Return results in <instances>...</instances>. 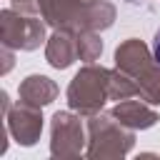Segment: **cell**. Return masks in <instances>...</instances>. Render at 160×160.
<instances>
[{
  "label": "cell",
  "instance_id": "obj_1",
  "mask_svg": "<svg viewBox=\"0 0 160 160\" xmlns=\"http://www.w3.org/2000/svg\"><path fill=\"white\" fill-rule=\"evenodd\" d=\"M38 10L55 30H105L115 20V8L108 0H40Z\"/></svg>",
  "mask_w": 160,
  "mask_h": 160
},
{
  "label": "cell",
  "instance_id": "obj_2",
  "mask_svg": "<svg viewBox=\"0 0 160 160\" xmlns=\"http://www.w3.org/2000/svg\"><path fill=\"white\" fill-rule=\"evenodd\" d=\"M115 65L138 85L140 95L148 102H160V62L155 60V55L148 52V48L140 40H125L115 50Z\"/></svg>",
  "mask_w": 160,
  "mask_h": 160
},
{
  "label": "cell",
  "instance_id": "obj_3",
  "mask_svg": "<svg viewBox=\"0 0 160 160\" xmlns=\"http://www.w3.org/2000/svg\"><path fill=\"white\" fill-rule=\"evenodd\" d=\"M105 100H112V70L85 65L68 88V102L82 115H95Z\"/></svg>",
  "mask_w": 160,
  "mask_h": 160
},
{
  "label": "cell",
  "instance_id": "obj_4",
  "mask_svg": "<svg viewBox=\"0 0 160 160\" xmlns=\"http://www.w3.org/2000/svg\"><path fill=\"white\" fill-rule=\"evenodd\" d=\"M90 130V158H122L132 148V128L125 130V125L110 112V115H92L88 122Z\"/></svg>",
  "mask_w": 160,
  "mask_h": 160
},
{
  "label": "cell",
  "instance_id": "obj_5",
  "mask_svg": "<svg viewBox=\"0 0 160 160\" xmlns=\"http://www.w3.org/2000/svg\"><path fill=\"white\" fill-rule=\"evenodd\" d=\"M0 40L2 48H18V50H35L45 40V25L32 18L22 15L12 8L0 12Z\"/></svg>",
  "mask_w": 160,
  "mask_h": 160
},
{
  "label": "cell",
  "instance_id": "obj_6",
  "mask_svg": "<svg viewBox=\"0 0 160 160\" xmlns=\"http://www.w3.org/2000/svg\"><path fill=\"white\" fill-rule=\"evenodd\" d=\"M82 125L80 118L72 112H55L52 115V142L50 152L55 158H72L82 150Z\"/></svg>",
  "mask_w": 160,
  "mask_h": 160
},
{
  "label": "cell",
  "instance_id": "obj_7",
  "mask_svg": "<svg viewBox=\"0 0 160 160\" xmlns=\"http://www.w3.org/2000/svg\"><path fill=\"white\" fill-rule=\"evenodd\" d=\"M8 130L15 135V140L20 145H32L40 138V130H42L40 108L20 102L12 112H8Z\"/></svg>",
  "mask_w": 160,
  "mask_h": 160
},
{
  "label": "cell",
  "instance_id": "obj_8",
  "mask_svg": "<svg viewBox=\"0 0 160 160\" xmlns=\"http://www.w3.org/2000/svg\"><path fill=\"white\" fill-rule=\"evenodd\" d=\"M45 58L58 70L70 68L75 62V58H78V35L70 32V30H55V35L48 40Z\"/></svg>",
  "mask_w": 160,
  "mask_h": 160
},
{
  "label": "cell",
  "instance_id": "obj_9",
  "mask_svg": "<svg viewBox=\"0 0 160 160\" xmlns=\"http://www.w3.org/2000/svg\"><path fill=\"white\" fill-rule=\"evenodd\" d=\"M55 95H58V85L45 75H30L20 85V102L32 105V108H42L52 102Z\"/></svg>",
  "mask_w": 160,
  "mask_h": 160
},
{
  "label": "cell",
  "instance_id": "obj_10",
  "mask_svg": "<svg viewBox=\"0 0 160 160\" xmlns=\"http://www.w3.org/2000/svg\"><path fill=\"white\" fill-rule=\"evenodd\" d=\"M112 115L125 125V128H132V130H142V128H150V125H155V120H158V115L148 108V105H142L140 100H120V105H115L112 108Z\"/></svg>",
  "mask_w": 160,
  "mask_h": 160
},
{
  "label": "cell",
  "instance_id": "obj_11",
  "mask_svg": "<svg viewBox=\"0 0 160 160\" xmlns=\"http://www.w3.org/2000/svg\"><path fill=\"white\" fill-rule=\"evenodd\" d=\"M78 35V58L85 62H92L95 58H100L102 52V40L95 35V30H82L75 32Z\"/></svg>",
  "mask_w": 160,
  "mask_h": 160
},
{
  "label": "cell",
  "instance_id": "obj_12",
  "mask_svg": "<svg viewBox=\"0 0 160 160\" xmlns=\"http://www.w3.org/2000/svg\"><path fill=\"white\" fill-rule=\"evenodd\" d=\"M38 2H40V0H12V5L20 8V10H35Z\"/></svg>",
  "mask_w": 160,
  "mask_h": 160
},
{
  "label": "cell",
  "instance_id": "obj_13",
  "mask_svg": "<svg viewBox=\"0 0 160 160\" xmlns=\"http://www.w3.org/2000/svg\"><path fill=\"white\" fill-rule=\"evenodd\" d=\"M152 55H155V60L160 62V30L155 32V40H152Z\"/></svg>",
  "mask_w": 160,
  "mask_h": 160
}]
</instances>
